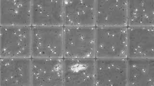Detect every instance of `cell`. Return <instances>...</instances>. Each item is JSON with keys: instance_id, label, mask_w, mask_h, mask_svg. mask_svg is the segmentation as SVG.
Masks as SVG:
<instances>
[{"instance_id": "6da1fadb", "label": "cell", "mask_w": 154, "mask_h": 86, "mask_svg": "<svg viewBox=\"0 0 154 86\" xmlns=\"http://www.w3.org/2000/svg\"><path fill=\"white\" fill-rule=\"evenodd\" d=\"M32 27V59H64V26Z\"/></svg>"}, {"instance_id": "7a4b0ae2", "label": "cell", "mask_w": 154, "mask_h": 86, "mask_svg": "<svg viewBox=\"0 0 154 86\" xmlns=\"http://www.w3.org/2000/svg\"><path fill=\"white\" fill-rule=\"evenodd\" d=\"M95 56L128 59V27H96Z\"/></svg>"}, {"instance_id": "3957f363", "label": "cell", "mask_w": 154, "mask_h": 86, "mask_svg": "<svg viewBox=\"0 0 154 86\" xmlns=\"http://www.w3.org/2000/svg\"><path fill=\"white\" fill-rule=\"evenodd\" d=\"M0 59H32V27H0Z\"/></svg>"}, {"instance_id": "277c9868", "label": "cell", "mask_w": 154, "mask_h": 86, "mask_svg": "<svg viewBox=\"0 0 154 86\" xmlns=\"http://www.w3.org/2000/svg\"><path fill=\"white\" fill-rule=\"evenodd\" d=\"M96 27L64 26V59H95Z\"/></svg>"}, {"instance_id": "5b68a950", "label": "cell", "mask_w": 154, "mask_h": 86, "mask_svg": "<svg viewBox=\"0 0 154 86\" xmlns=\"http://www.w3.org/2000/svg\"><path fill=\"white\" fill-rule=\"evenodd\" d=\"M127 59H95V86H128Z\"/></svg>"}, {"instance_id": "8992f818", "label": "cell", "mask_w": 154, "mask_h": 86, "mask_svg": "<svg viewBox=\"0 0 154 86\" xmlns=\"http://www.w3.org/2000/svg\"><path fill=\"white\" fill-rule=\"evenodd\" d=\"M0 86H32V59H0Z\"/></svg>"}, {"instance_id": "52a82bcc", "label": "cell", "mask_w": 154, "mask_h": 86, "mask_svg": "<svg viewBox=\"0 0 154 86\" xmlns=\"http://www.w3.org/2000/svg\"><path fill=\"white\" fill-rule=\"evenodd\" d=\"M32 85L64 86V59H32Z\"/></svg>"}, {"instance_id": "ba28073f", "label": "cell", "mask_w": 154, "mask_h": 86, "mask_svg": "<svg viewBox=\"0 0 154 86\" xmlns=\"http://www.w3.org/2000/svg\"><path fill=\"white\" fill-rule=\"evenodd\" d=\"M64 86H95V59H64Z\"/></svg>"}, {"instance_id": "9c48e42d", "label": "cell", "mask_w": 154, "mask_h": 86, "mask_svg": "<svg viewBox=\"0 0 154 86\" xmlns=\"http://www.w3.org/2000/svg\"><path fill=\"white\" fill-rule=\"evenodd\" d=\"M128 0L96 1L95 27H128Z\"/></svg>"}, {"instance_id": "30bf717a", "label": "cell", "mask_w": 154, "mask_h": 86, "mask_svg": "<svg viewBox=\"0 0 154 86\" xmlns=\"http://www.w3.org/2000/svg\"><path fill=\"white\" fill-rule=\"evenodd\" d=\"M64 26L95 27V0H64Z\"/></svg>"}, {"instance_id": "8fae6325", "label": "cell", "mask_w": 154, "mask_h": 86, "mask_svg": "<svg viewBox=\"0 0 154 86\" xmlns=\"http://www.w3.org/2000/svg\"><path fill=\"white\" fill-rule=\"evenodd\" d=\"M128 59H154V26L128 27Z\"/></svg>"}, {"instance_id": "7c38bea8", "label": "cell", "mask_w": 154, "mask_h": 86, "mask_svg": "<svg viewBox=\"0 0 154 86\" xmlns=\"http://www.w3.org/2000/svg\"><path fill=\"white\" fill-rule=\"evenodd\" d=\"M32 0H1V26H32Z\"/></svg>"}, {"instance_id": "4fadbf2b", "label": "cell", "mask_w": 154, "mask_h": 86, "mask_svg": "<svg viewBox=\"0 0 154 86\" xmlns=\"http://www.w3.org/2000/svg\"><path fill=\"white\" fill-rule=\"evenodd\" d=\"M64 26V0H32V26Z\"/></svg>"}, {"instance_id": "5bb4252c", "label": "cell", "mask_w": 154, "mask_h": 86, "mask_svg": "<svg viewBox=\"0 0 154 86\" xmlns=\"http://www.w3.org/2000/svg\"><path fill=\"white\" fill-rule=\"evenodd\" d=\"M127 60L128 86H154V59Z\"/></svg>"}, {"instance_id": "9a60e30c", "label": "cell", "mask_w": 154, "mask_h": 86, "mask_svg": "<svg viewBox=\"0 0 154 86\" xmlns=\"http://www.w3.org/2000/svg\"><path fill=\"white\" fill-rule=\"evenodd\" d=\"M128 27L154 26V0H128Z\"/></svg>"}]
</instances>
